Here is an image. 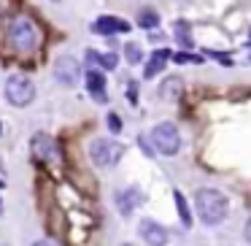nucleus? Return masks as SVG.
Segmentation results:
<instances>
[{"instance_id":"obj_8","label":"nucleus","mask_w":251,"mask_h":246,"mask_svg":"<svg viewBox=\"0 0 251 246\" xmlns=\"http://www.w3.org/2000/svg\"><path fill=\"white\" fill-rule=\"evenodd\" d=\"M138 233H141V238L146 241L149 246H165L168 244V230L162 227V224H157L154 219H141V224H138Z\"/></svg>"},{"instance_id":"obj_20","label":"nucleus","mask_w":251,"mask_h":246,"mask_svg":"<svg viewBox=\"0 0 251 246\" xmlns=\"http://www.w3.org/2000/svg\"><path fill=\"white\" fill-rule=\"evenodd\" d=\"M176 62H200V57H192V55H170Z\"/></svg>"},{"instance_id":"obj_1","label":"nucleus","mask_w":251,"mask_h":246,"mask_svg":"<svg viewBox=\"0 0 251 246\" xmlns=\"http://www.w3.org/2000/svg\"><path fill=\"white\" fill-rule=\"evenodd\" d=\"M195 208H197V217L202 219V224L216 227V224H222L224 219H227L229 203H227V197H224L219 190H213V187H202V190L195 192Z\"/></svg>"},{"instance_id":"obj_22","label":"nucleus","mask_w":251,"mask_h":246,"mask_svg":"<svg viewBox=\"0 0 251 246\" xmlns=\"http://www.w3.org/2000/svg\"><path fill=\"white\" fill-rule=\"evenodd\" d=\"M33 246H57L54 241H38V244H33Z\"/></svg>"},{"instance_id":"obj_6","label":"nucleus","mask_w":251,"mask_h":246,"mask_svg":"<svg viewBox=\"0 0 251 246\" xmlns=\"http://www.w3.org/2000/svg\"><path fill=\"white\" fill-rule=\"evenodd\" d=\"M51 71H54V79L60 84H65V87H76L78 82H81V65H78L76 57L71 55H62L54 60V65H51Z\"/></svg>"},{"instance_id":"obj_17","label":"nucleus","mask_w":251,"mask_h":246,"mask_svg":"<svg viewBox=\"0 0 251 246\" xmlns=\"http://www.w3.org/2000/svg\"><path fill=\"white\" fill-rule=\"evenodd\" d=\"M125 60L130 62V65H138V62L143 60V52H141V46H138V44H132V41H130V44L125 46Z\"/></svg>"},{"instance_id":"obj_19","label":"nucleus","mask_w":251,"mask_h":246,"mask_svg":"<svg viewBox=\"0 0 251 246\" xmlns=\"http://www.w3.org/2000/svg\"><path fill=\"white\" fill-rule=\"evenodd\" d=\"M108 130L111 133H122V119L116 114H108Z\"/></svg>"},{"instance_id":"obj_10","label":"nucleus","mask_w":251,"mask_h":246,"mask_svg":"<svg viewBox=\"0 0 251 246\" xmlns=\"http://www.w3.org/2000/svg\"><path fill=\"white\" fill-rule=\"evenodd\" d=\"M92 33L98 35H116V33H130V22L116 17H100L92 22Z\"/></svg>"},{"instance_id":"obj_3","label":"nucleus","mask_w":251,"mask_h":246,"mask_svg":"<svg viewBox=\"0 0 251 246\" xmlns=\"http://www.w3.org/2000/svg\"><path fill=\"white\" fill-rule=\"evenodd\" d=\"M125 154V146L111 138H95L89 143V160H92L98 168H108V165H116Z\"/></svg>"},{"instance_id":"obj_18","label":"nucleus","mask_w":251,"mask_h":246,"mask_svg":"<svg viewBox=\"0 0 251 246\" xmlns=\"http://www.w3.org/2000/svg\"><path fill=\"white\" fill-rule=\"evenodd\" d=\"M176 38H178V44L186 46V49L192 46V38H189V33H186V25H184V22L176 25Z\"/></svg>"},{"instance_id":"obj_14","label":"nucleus","mask_w":251,"mask_h":246,"mask_svg":"<svg viewBox=\"0 0 251 246\" xmlns=\"http://www.w3.org/2000/svg\"><path fill=\"white\" fill-rule=\"evenodd\" d=\"M87 62L89 65H98V68H105V71H114L119 65V57L116 55H100V52H87Z\"/></svg>"},{"instance_id":"obj_15","label":"nucleus","mask_w":251,"mask_h":246,"mask_svg":"<svg viewBox=\"0 0 251 246\" xmlns=\"http://www.w3.org/2000/svg\"><path fill=\"white\" fill-rule=\"evenodd\" d=\"M138 27H143V30H154V27H159V14H157V11H151V8H143V11L138 14Z\"/></svg>"},{"instance_id":"obj_4","label":"nucleus","mask_w":251,"mask_h":246,"mask_svg":"<svg viewBox=\"0 0 251 246\" xmlns=\"http://www.w3.org/2000/svg\"><path fill=\"white\" fill-rule=\"evenodd\" d=\"M151 143L154 149H157L159 154H178L181 149V136L178 130H176V125H170V122H159L157 127L151 130Z\"/></svg>"},{"instance_id":"obj_23","label":"nucleus","mask_w":251,"mask_h":246,"mask_svg":"<svg viewBox=\"0 0 251 246\" xmlns=\"http://www.w3.org/2000/svg\"><path fill=\"white\" fill-rule=\"evenodd\" d=\"M0 214H3V200H0Z\"/></svg>"},{"instance_id":"obj_25","label":"nucleus","mask_w":251,"mask_h":246,"mask_svg":"<svg viewBox=\"0 0 251 246\" xmlns=\"http://www.w3.org/2000/svg\"><path fill=\"white\" fill-rule=\"evenodd\" d=\"M3 184H6V181H0V187H3Z\"/></svg>"},{"instance_id":"obj_11","label":"nucleus","mask_w":251,"mask_h":246,"mask_svg":"<svg viewBox=\"0 0 251 246\" xmlns=\"http://www.w3.org/2000/svg\"><path fill=\"white\" fill-rule=\"evenodd\" d=\"M84 79H87V89L89 95H92V100H98V103H108V92H105V73L100 71H87L84 73Z\"/></svg>"},{"instance_id":"obj_13","label":"nucleus","mask_w":251,"mask_h":246,"mask_svg":"<svg viewBox=\"0 0 251 246\" xmlns=\"http://www.w3.org/2000/svg\"><path fill=\"white\" fill-rule=\"evenodd\" d=\"M181 92H184V82H181L178 76H170V79H165V82L159 84V95H162V100H178Z\"/></svg>"},{"instance_id":"obj_5","label":"nucleus","mask_w":251,"mask_h":246,"mask_svg":"<svg viewBox=\"0 0 251 246\" xmlns=\"http://www.w3.org/2000/svg\"><path fill=\"white\" fill-rule=\"evenodd\" d=\"M33 98H35V87L27 76H11L6 82V100L11 106L25 109V106L33 103Z\"/></svg>"},{"instance_id":"obj_21","label":"nucleus","mask_w":251,"mask_h":246,"mask_svg":"<svg viewBox=\"0 0 251 246\" xmlns=\"http://www.w3.org/2000/svg\"><path fill=\"white\" fill-rule=\"evenodd\" d=\"M246 238L251 241V217H249V222H246Z\"/></svg>"},{"instance_id":"obj_12","label":"nucleus","mask_w":251,"mask_h":246,"mask_svg":"<svg viewBox=\"0 0 251 246\" xmlns=\"http://www.w3.org/2000/svg\"><path fill=\"white\" fill-rule=\"evenodd\" d=\"M168 60H170V49H157V52L151 55V60L146 62V71H143V76H146V79H154L157 73H162L165 65H168Z\"/></svg>"},{"instance_id":"obj_2","label":"nucleus","mask_w":251,"mask_h":246,"mask_svg":"<svg viewBox=\"0 0 251 246\" xmlns=\"http://www.w3.org/2000/svg\"><path fill=\"white\" fill-rule=\"evenodd\" d=\"M8 44L14 46L17 52H22V55H27V52L35 49V44H38V30H35V25L30 22V19H14L11 25H8Z\"/></svg>"},{"instance_id":"obj_24","label":"nucleus","mask_w":251,"mask_h":246,"mask_svg":"<svg viewBox=\"0 0 251 246\" xmlns=\"http://www.w3.org/2000/svg\"><path fill=\"white\" fill-rule=\"evenodd\" d=\"M249 44H251V33H249Z\"/></svg>"},{"instance_id":"obj_9","label":"nucleus","mask_w":251,"mask_h":246,"mask_svg":"<svg viewBox=\"0 0 251 246\" xmlns=\"http://www.w3.org/2000/svg\"><path fill=\"white\" fill-rule=\"evenodd\" d=\"M114 200H116V208H119L122 217H130V214L135 211V206H141L143 192L138 190V187H127V190H119V192H116Z\"/></svg>"},{"instance_id":"obj_7","label":"nucleus","mask_w":251,"mask_h":246,"mask_svg":"<svg viewBox=\"0 0 251 246\" xmlns=\"http://www.w3.org/2000/svg\"><path fill=\"white\" fill-rule=\"evenodd\" d=\"M30 152H33L38 160H44V163H51V160H60L62 157L57 141L51 136H46V133H38V136L30 141Z\"/></svg>"},{"instance_id":"obj_16","label":"nucleus","mask_w":251,"mask_h":246,"mask_svg":"<svg viewBox=\"0 0 251 246\" xmlns=\"http://www.w3.org/2000/svg\"><path fill=\"white\" fill-rule=\"evenodd\" d=\"M173 197H176V208H178V217L184 222V227H192V214H189V206H186V197L178 190L173 192Z\"/></svg>"}]
</instances>
